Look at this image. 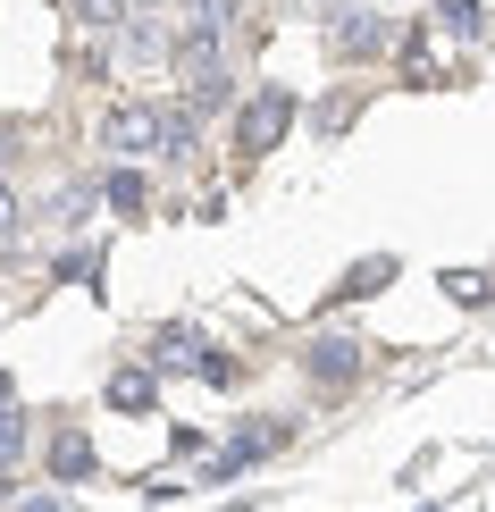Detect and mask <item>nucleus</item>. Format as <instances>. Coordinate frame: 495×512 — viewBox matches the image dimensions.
Returning a JSON list of instances; mask_svg holds the SVG:
<instances>
[{
    "mask_svg": "<svg viewBox=\"0 0 495 512\" xmlns=\"http://www.w3.org/2000/svg\"><path fill=\"white\" fill-rule=\"evenodd\" d=\"M286 126H294V101L286 93H261V101H244V118H235V143H244V152H277Z\"/></svg>",
    "mask_w": 495,
    "mask_h": 512,
    "instance_id": "1",
    "label": "nucleus"
},
{
    "mask_svg": "<svg viewBox=\"0 0 495 512\" xmlns=\"http://www.w3.org/2000/svg\"><path fill=\"white\" fill-rule=\"evenodd\" d=\"M101 152H160V110L118 101V110L101 118Z\"/></svg>",
    "mask_w": 495,
    "mask_h": 512,
    "instance_id": "2",
    "label": "nucleus"
},
{
    "mask_svg": "<svg viewBox=\"0 0 495 512\" xmlns=\"http://www.w3.org/2000/svg\"><path fill=\"white\" fill-rule=\"evenodd\" d=\"M303 370L319 378V387H344V378H361V345H353V336H336V328H319L311 345H303Z\"/></svg>",
    "mask_w": 495,
    "mask_h": 512,
    "instance_id": "3",
    "label": "nucleus"
},
{
    "mask_svg": "<svg viewBox=\"0 0 495 512\" xmlns=\"http://www.w3.org/2000/svg\"><path fill=\"white\" fill-rule=\"evenodd\" d=\"M378 51H395V17L361 9V17H344V26H336V59H378Z\"/></svg>",
    "mask_w": 495,
    "mask_h": 512,
    "instance_id": "4",
    "label": "nucleus"
},
{
    "mask_svg": "<svg viewBox=\"0 0 495 512\" xmlns=\"http://www.w3.org/2000/svg\"><path fill=\"white\" fill-rule=\"evenodd\" d=\"M202 361H210V345L193 328H160L152 336V370H202Z\"/></svg>",
    "mask_w": 495,
    "mask_h": 512,
    "instance_id": "5",
    "label": "nucleus"
},
{
    "mask_svg": "<svg viewBox=\"0 0 495 512\" xmlns=\"http://www.w3.org/2000/svg\"><path fill=\"white\" fill-rule=\"evenodd\" d=\"M84 471H93V437H84V429H59V437H51V479H84Z\"/></svg>",
    "mask_w": 495,
    "mask_h": 512,
    "instance_id": "6",
    "label": "nucleus"
},
{
    "mask_svg": "<svg viewBox=\"0 0 495 512\" xmlns=\"http://www.w3.org/2000/svg\"><path fill=\"white\" fill-rule=\"evenodd\" d=\"M152 395H160L152 370H118V378H110V403H118V412H152Z\"/></svg>",
    "mask_w": 495,
    "mask_h": 512,
    "instance_id": "7",
    "label": "nucleus"
},
{
    "mask_svg": "<svg viewBox=\"0 0 495 512\" xmlns=\"http://www.w3.org/2000/svg\"><path fill=\"white\" fill-rule=\"evenodd\" d=\"M403 76H412V84H445V51H437V42H403Z\"/></svg>",
    "mask_w": 495,
    "mask_h": 512,
    "instance_id": "8",
    "label": "nucleus"
},
{
    "mask_svg": "<svg viewBox=\"0 0 495 512\" xmlns=\"http://www.w3.org/2000/svg\"><path fill=\"white\" fill-rule=\"evenodd\" d=\"M68 9H76V26L110 34V26H126V17H135V0H68Z\"/></svg>",
    "mask_w": 495,
    "mask_h": 512,
    "instance_id": "9",
    "label": "nucleus"
},
{
    "mask_svg": "<svg viewBox=\"0 0 495 512\" xmlns=\"http://www.w3.org/2000/svg\"><path fill=\"white\" fill-rule=\"evenodd\" d=\"M437 26L454 42H470V34H479V0H437Z\"/></svg>",
    "mask_w": 495,
    "mask_h": 512,
    "instance_id": "10",
    "label": "nucleus"
},
{
    "mask_svg": "<svg viewBox=\"0 0 495 512\" xmlns=\"http://www.w3.org/2000/svg\"><path fill=\"white\" fill-rule=\"evenodd\" d=\"M160 160H193V118H160Z\"/></svg>",
    "mask_w": 495,
    "mask_h": 512,
    "instance_id": "11",
    "label": "nucleus"
},
{
    "mask_svg": "<svg viewBox=\"0 0 495 512\" xmlns=\"http://www.w3.org/2000/svg\"><path fill=\"white\" fill-rule=\"evenodd\" d=\"M101 194H110V210H143V177H135V168H118Z\"/></svg>",
    "mask_w": 495,
    "mask_h": 512,
    "instance_id": "12",
    "label": "nucleus"
},
{
    "mask_svg": "<svg viewBox=\"0 0 495 512\" xmlns=\"http://www.w3.org/2000/svg\"><path fill=\"white\" fill-rule=\"evenodd\" d=\"M386 277H395V261H361V269H353V277H344V286H336V294H378V286H386Z\"/></svg>",
    "mask_w": 495,
    "mask_h": 512,
    "instance_id": "13",
    "label": "nucleus"
},
{
    "mask_svg": "<svg viewBox=\"0 0 495 512\" xmlns=\"http://www.w3.org/2000/svg\"><path fill=\"white\" fill-rule=\"evenodd\" d=\"M445 294H454V303H487V277L479 269H445Z\"/></svg>",
    "mask_w": 495,
    "mask_h": 512,
    "instance_id": "14",
    "label": "nucleus"
},
{
    "mask_svg": "<svg viewBox=\"0 0 495 512\" xmlns=\"http://www.w3.org/2000/svg\"><path fill=\"white\" fill-rule=\"evenodd\" d=\"M17 219H26V210H17V194H9V185H0V244L17 236Z\"/></svg>",
    "mask_w": 495,
    "mask_h": 512,
    "instance_id": "15",
    "label": "nucleus"
},
{
    "mask_svg": "<svg viewBox=\"0 0 495 512\" xmlns=\"http://www.w3.org/2000/svg\"><path fill=\"white\" fill-rule=\"evenodd\" d=\"M26 512H59V496H34V504H26Z\"/></svg>",
    "mask_w": 495,
    "mask_h": 512,
    "instance_id": "16",
    "label": "nucleus"
}]
</instances>
